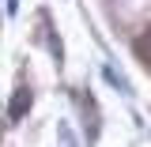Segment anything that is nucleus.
<instances>
[{
	"mask_svg": "<svg viewBox=\"0 0 151 147\" xmlns=\"http://www.w3.org/2000/svg\"><path fill=\"white\" fill-rule=\"evenodd\" d=\"M57 143H60V147H76V132H72V125H64V121L57 125Z\"/></svg>",
	"mask_w": 151,
	"mask_h": 147,
	"instance_id": "2",
	"label": "nucleus"
},
{
	"mask_svg": "<svg viewBox=\"0 0 151 147\" xmlns=\"http://www.w3.org/2000/svg\"><path fill=\"white\" fill-rule=\"evenodd\" d=\"M30 87H15V94H12V106H8V117L12 121H23L27 117V110H30Z\"/></svg>",
	"mask_w": 151,
	"mask_h": 147,
	"instance_id": "1",
	"label": "nucleus"
},
{
	"mask_svg": "<svg viewBox=\"0 0 151 147\" xmlns=\"http://www.w3.org/2000/svg\"><path fill=\"white\" fill-rule=\"evenodd\" d=\"M144 53H147V57H151V42H147V49H144Z\"/></svg>",
	"mask_w": 151,
	"mask_h": 147,
	"instance_id": "3",
	"label": "nucleus"
}]
</instances>
